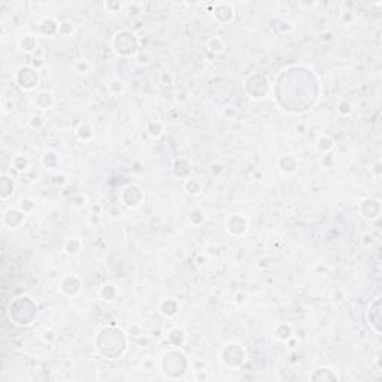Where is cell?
I'll return each instance as SVG.
<instances>
[{
    "label": "cell",
    "mask_w": 382,
    "mask_h": 382,
    "mask_svg": "<svg viewBox=\"0 0 382 382\" xmlns=\"http://www.w3.org/2000/svg\"><path fill=\"white\" fill-rule=\"evenodd\" d=\"M96 346L102 357L108 360H116L122 357L127 349V336L118 327H106L99 333Z\"/></svg>",
    "instance_id": "obj_1"
},
{
    "label": "cell",
    "mask_w": 382,
    "mask_h": 382,
    "mask_svg": "<svg viewBox=\"0 0 382 382\" xmlns=\"http://www.w3.org/2000/svg\"><path fill=\"white\" fill-rule=\"evenodd\" d=\"M36 314H38L36 303L27 296H20L9 305V318L17 326H21V327L30 326L36 318Z\"/></svg>",
    "instance_id": "obj_2"
},
{
    "label": "cell",
    "mask_w": 382,
    "mask_h": 382,
    "mask_svg": "<svg viewBox=\"0 0 382 382\" xmlns=\"http://www.w3.org/2000/svg\"><path fill=\"white\" fill-rule=\"evenodd\" d=\"M162 372L169 379H179L182 378L188 370V360L182 351L178 348L167 351L162 357Z\"/></svg>",
    "instance_id": "obj_3"
},
{
    "label": "cell",
    "mask_w": 382,
    "mask_h": 382,
    "mask_svg": "<svg viewBox=\"0 0 382 382\" xmlns=\"http://www.w3.org/2000/svg\"><path fill=\"white\" fill-rule=\"evenodd\" d=\"M112 48L119 57H133L139 51V39L130 30H119L112 38Z\"/></svg>",
    "instance_id": "obj_4"
},
{
    "label": "cell",
    "mask_w": 382,
    "mask_h": 382,
    "mask_svg": "<svg viewBox=\"0 0 382 382\" xmlns=\"http://www.w3.org/2000/svg\"><path fill=\"white\" fill-rule=\"evenodd\" d=\"M219 361L222 366L230 369H237L246 361V351L237 342L227 343L219 352Z\"/></svg>",
    "instance_id": "obj_5"
},
{
    "label": "cell",
    "mask_w": 382,
    "mask_h": 382,
    "mask_svg": "<svg viewBox=\"0 0 382 382\" xmlns=\"http://www.w3.org/2000/svg\"><path fill=\"white\" fill-rule=\"evenodd\" d=\"M243 87H245L246 94L251 99H254V100L265 99L268 96L269 90H271L269 79L265 75H262V73H254V75L248 76Z\"/></svg>",
    "instance_id": "obj_6"
},
{
    "label": "cell",
    "mask_w": 382,
    "mask_h": 382,
    "mask_svg": "<svg viewBox=\"0 0 382 382\" xmlns=\"http://www.w3.org/2000/svg\"><path fill=\"white\" fill-rule=\"evenodd\" d=\"M17 84L26 91H32L39 85V73L32 66H21L17 72Z\"/></svg>",
    "instance_id": "obj_7"
},
{
    "label": "cell",
    "mask_w": 382,
    "mask_h": 382,
    "mask_svg": "<svg viewBox=\"0 0 382 382\" xmlns=\"http://www.w3.org/2000/svg\"><path fill=\"white\" fill-rule=\"evenodd\" d=\"M121 203L127 208H138L142 200H144V190L139 185H127L122 191H121Z\"/></svg>",
    "instance_id": "obj_8"
},
{
    "label": "cell",
    "mask_w": 382,
    "mask_h": 382,
    "mask_svg": "<svg viewBox=\"0 0 382 382\" xmlns=\"http://www.w3.org/2000/svg\"><path fill=\"white\" fill-rule=\"evenodd\" d=\"M225 227L231 236L240 237L248 231V219L242 214H231L225 221Z\"/></svg>",
    "instance_id": "obj_9"
},
{
    "label": "cell",
    "mask_w": 382,
    "mask_h": 382,
    "mask_svg": "<svg viewBox=\"0 0 382 382\" xmlns=\"http://www.w3.org/2000/svg\"><path fill=\"white\" fill-rule=\"evenodd\" d=\"M26 221V212H23L20 208H8L3 212L2 222L8 228H18Z\"/></svg>",
    "instance_id": "obj_10"
},
{
    "label": "cell",
    "mask_w": 382,
    "mask_h": 382,
    "mask_svg": "<svg viewBox=\"0 0 382 382\" xmlns=\"http://www.w3.org/2000/svg\"><path fill=\"white\" fill-rule=\"evenodd\" d=\"M367 321L370 328L376 333L381 334V299H375L367 309Z\"/></svg>",
    "instance_id": "obj_11"
},
{
    "label": "cell",
    "mask_w": 382,
    "mask_h": 382,
    "mask_svg": "<svg viewBox=\"0 0 382 382\" xmlns=\"http://www.w3.org/2000/svg\"><path fill=\"white\" fill-rule=\"evenodd\" d=\"M212 15L214 18L221 23V24H225V23H230L234 17V9H233V5L231 3H227V2H218L215 3L214 6V11H212Z\"/></svg>",
    "instance_id": "obj_12"
},
{
    "label": "cell",
    "mask_w": 382,
    "mask_h": 382,
    "mask_svg": "<svg viewBox=\"0 0 382 382\" xmlns=\"http://www.w3.org/2000/svg\"><path fill=\"white\" fill-rule=\"evenodd\" d=\"M360 214L366 219H376L381 214V203L376 199H363L360 203Z\"/></svg>",
    "instance_id": "obj_13"
},
{
    "label": "cell",
    "mask_w": 382,
    "mask_h": 382,
    "mask_svg": "<svg viewBox=\"0 0 382 382\" xmlns=\"http://www.w3.org/2000/svg\"><path fill=\"white\" fill-rule=\"evenodd\" d=\"M60 290L63 294L69 296V297H75L79 294L81 291V281L78 276L75 275H67L61 279L60 282Z\"/></svg>",
    "instance_id": "obj_14"
},
{
    "label": "cell",
    "mask_w": 382,
    "mask_h": 382,
    "mask_svg": "<svg viewBox=\"0 0 382 382\" xmlns=\"http://www.w3.org/2000/svg\"><path fill=\"white\" fill-rule=\"evenodd\" d=\"M193 172V164L187 159H176L172 166V173L179 179H188Z\"/></svg>",
    "instance_id": "obj_15"
},
{
    "label": "cell",
    "mask_w": 382,
    "mask_h": 382,
    "mask_svg": "<svg viewBox=\"0 0 382 382\" xmlns=\"http://www.w3.org/2000/svg\"><path fill=\"white\" fill-rule=\"evenodd\" d=\"M159 312L166 318H173L179 314V303L175 299H164L159 305Z\"/></svg>",
    "instance_id": "obj_16"
},
{
    "label": "cell",
    "mask_w": 382,
    "mask_h": 382,
    "mask_svg": "<svg viewBox=\"0 0 382 382\" xmlns=\"http://www.w3.org/2000/svg\"><path fill=\"white\" fill-rule=\"evenodd\" d=\"M185 340H187V333L179 327L169 330V333L166 334V342L173 348H181L185 343Z\"/></svg>",
    "instance_id": "obj_17"
},
{
    "label": "cell",
    "mask_w": 382,
    "mask_h": 382,
    "mask_svg": "<svg viewBox=\"0 0 382 382\" xmlns=\"http://www.w3.org/2000/svg\"><path fill=\"white\" fill-rule=\"evenodd\" d=\"M299 167V162L294 156L288 154V156H282L279 160H278V169L285 173V175H291L297 170Z\"/></svg>",
    "instance_id": "obj_18"
},
{
    "label": "cell",
    "mask_w": 382,
    "mask_h": 382,
    "mask_svg": "<svg viewBox=\"0 0 382 382\" xmlns=\"http://www.w3.org/2000/svg\"><path fill=\"white\" fill-rule=\"evenodd\" d=\"M15 193V182L11 176L3 175L0 178V199L8 200Z\"/></svg>",
    "instance_id": "obj_19"
},
{
    "label": "cell",
    "mask_w": 382,
    "mask_h": 382,
    "mask_svg": "<svg viewBox=\"0 0 382 382\" xmlns=\"http://www.w3.org/2000/svg\"><path fill=\"white\" fill-rule=\"evenodd\" d=\"M311 379L312 381H331V382H334V381H339V376L330 367L323 366V367H318V369L314 370V373L311 375Z\"/></svg>",
    "instance_id": "obj_20"
},
{
    "label": "cell",
    "mask_w": 382,
    "mask_h": 382,
    "mask_svg": "<svg viewBox=\"0 0 382 382\" xmlns=\"http://www.w3.org/2000/svg\"><path fill=\"white\" fill-rule=\"evenodd\" d=\"M58 26H60V24H58L54 18L47 17V18H44V20L39 21V32H41V35H44V36H53V35L58 33Z\"/></svg>",
    "instance_id": "obj_21"
},
{
    "label": "cell",
    "mask_w": 382,
    "mask_h": 382,
    "mask_svg": "<svg viewBox=\"0 0 382 382\" xmlns=\"http://www.w3.org/2000/svg\"><path fill=\"white\" fill-rule=\"evenodd\" d=\"M54 105V96L50 91H42L35 99V106L41 110H48Z\"/></svg>",
    "instance_id": "obj_22"
},
{
    "label": "cell",
    "mask_w": 382,
    "mask_h": 382,
    "mask_svg": "<svg viewBox=\"0 0 382 382\" xmlns=\"http://www.w3.org/2000/svg\"><path fill=\"white\" fill-rule=\"evenodd\" d=\"M273 336L281 340V342H287L291 336H293V327L287 323H279L276 324L275 327V331H273Z\"/></svg>",
    "instance_id": "obj_23"
},
{
    "label": "cell",
    "mask_w": 382,
    "mask_h": 382,
    "mask_svg": "<svg viewBox=\"0 0 382 382\" xmlns=\"http://www.w3.org/2000/svg\"><path fill=\"white\" fill-rule=\"evenodd\" d=\"M42 166L48 170H53L55 167H58L60 164V156L55 153V151H47L44 156H42Z\"/></svg>",
    "instance_id": "obj_24"
},
{
    "label": "cell",
    "mask_w": 382,
    "mask_h": 382,
    "mask_svg": "<svg viewBox=\"0 0 382 382\" xmlns=\"http://www.w3.org/2000/svg\"><path fill=\"white\" fill-rule=\"evenodd\" d=\"M164 132V127L160 121H148L147 122V135L151 139H159Z\"/></svg>",
    "instance_id": "obj_25"
},
{
    "label": "cell",
    "mask_w": 382,
    "mask_h": 382,
    "mask_svg": "<svg viewBox=\"0 0 382 382\" xmlns=\"http://www.w3.org/2000/svg\"><path fill=\"white\" fill-rule=\"evenodd\" d=\"M116 294H118L116 288H115L113 285H110V284L103 285V287L100 288V291H99L100 299L105 300V302H113V300L116 299Z\"/></svg>",
    "instance_id": "obj_26"
},
{
    "label": "cell",
    "mask_w": 382,
    "mask_h": 382,
    "mask_svg": "<svg viewBox=\"0 0 382 382\" xmlns=\"http://www.w3.org/2000/svg\"><path fill=\"white\" fill-rule=\"evenodd\" d=\"M81 248H82V242L79 239H69V240H66V243L63 246L67 256H76V254H79Z\"/></svg>",
    "instance_id": "obj_27"
},
{
    "label": "cell",
    "mask_w": 382,
    "mask_h": 382,
    "mask_svg": "<svg viewBox=\"0 0 382 382\" xmlns=\"http://www.w3.org/2000/svg\"><path fill=\"white\" fill-rule=\"evenodd\" d=\"M206 47H208V50H209L211 53H214V54H221V53L224 51V48H225V42H224L219 36H214V38H211V39L208 41Z\"/></svg>",
    "instance_id": "obj_28"
},
{
    "label": "cell",
    "mask_w": 382,
    "mask_h": 382,
    "mask_svg": "<svg viewBox=\"0 0 382 382\" xmlns=\"http://www.w3.org/2000/svg\"><path fill=\"white\" fill-rule=\"evenodd\" d=\"M334 147V141L328 136H321L318 141H317V150L321 153V154H327L333 150Z\"/></svg>",
    "instance_id": "obj_29"
},
{
    "label": "cell",
    "mask_w": 382,
    "mask_h": 382,
    "mask_svg": "<svg viewBox=\"0 0 382 382\" xmlns=\"http://www.w3.org/2000/svg\"><path fill=\"white\" fill-rule=\"evenodd\" d=\"M184 190L187 191V194H191V196H199L202 193V184L197 181V179H185L184 182Z\"/></svg>",
    "instance_id": "obj_30"
},
{
    "label": "cell",
    "mask_w": 382,
    "mask_h": 382,
    "mask_svg": "<svg viewBox=\"0 0 382 382\" xmlns=\"http://www.w3.org/2000/svg\"><path fill=\"white\" fill-rule=\"evenodd\" d=\"M18 45H20V48H21L23 51L32 53V51L36 48V38L32 36V35H26V36H23V38L18 41Z\"/></svg>",
    "instance_id": "obj_31"
},
{
    "label": "cell",
    "mask_w": 382,
    "mask_h": 382,
    "mask_svg": "<svg viewBox=\"0 0 382 382\" xmlns=\"http://www.w3.org/2000/svg\"><path fill=\"white\" fill-rule=\"evenodd\" d=\"M12 167L17 170V172H24V170H27L29 169V166H30V162H29V159L26 157V156H21V154H18V156H15L14 159H12Z\"/></svg>",
    "instance_id": "obj_32"
},
{
    "label": "cell",
    "mask_w": 382,
    "mask_h": 382,
    "mask_svg": "<svg viewBox=\"0 0 382 382\" xmlns=\"http://www.w3.org/2000/svg\"><path fill=\"white\" fill-rule=\"evenodd\" d=\"M76 136L81 139V141H90L93 138V129L91 125L87 124V122H82L78 129H76Z\"/></svg>",
    "instance_id": "obj_33"
},
{
    "label": "cell",
    "mask_w": 382,
    "mask_h": 382,
    "mask_svg": "<svg viewBox=\"0 0 382 382\" xmlns=\"http://www.w3.org/2000/svg\"><path fill=\"white\" fill-rule=\"evenodd\" d=\"M73 32H75V24H73L72 21L66 20V21H63V23H60V26H58V33H60L61 36H64V38L72 36Z\"/></svg>",
    "instance_id": "obj_34"
},
{
    "label": "cell",
    "mask_w": 382,
    "mask_h": 382,
    "mask_svg": "<svg viewBox=\"0 0 382 382\" xmlns=\"http://www.w3.org/2000/svg\"><path fill=\"white\" fill-rule=\"evenodd\" d=\"M188 219H190V222H191V224H194V225H200V224L205 221V214H203V211L196 209V211L190 212Z\"/></svg>",
    "instance_id": "obj_35"
},
{
    "label": "cell",
    "mask_w": 382,
    "mask_h": 382,
    "mask_svg": "<svg viewBox=\"0 0 382 382\" xmlns=\"http://www.w3.org/2000/svg\"><path fill=\"white\" fill-rule=\"evenodd\" d=\"M337 112H339L340 115H343V116L349 115V113L352 112V106H351V103H349V102H346V100L339 102V105H337Z\"/></svg>",
    "instance_id": "obj_36"
},
{
    "label": "cell",
    "mask_w": 382,
    "mask_h": 382,
    "mask_svg": "<svg viewBox=\"0 0 382 382\" xmlns=\"http://www.w3.org/2000/svg\"><path fill=\"white\" fill-rule=\"evenodd\" d=\"M20 209H21L23 212L29 214V212H32V211L35 209V202H33L32 199H23V200H21V206H20Z\"/></svg>",
    "instance_id": "obj_37"
},
{
    "label": "cell",
    "mask_w": 382,
    "mask_h": 382,
    "mask_svg": "<svg viewBox=\"0 0 382 382\" xmlns=\"http://www.w3.org/2000/svg\"><path fill=\"white\" fill-rule=\"evenodd\" d=\"M44 124H45V118H44V116H33V118L30 119V127H32V129L39 130Z\"/></svg>",
    "instance_id": "obj_38"
},
{
    "label": "cell",
    "mask_w": 382,
    "mask_h": 382,
    "mask_svg": "<svg viewBox=\"0 0 382 382\" xmlns=\"http://www.w3.org/2000/svg\"><path fill=\"white\" fill-rule=\"evenodd\" d=\"M105 6H106V9H108L110 14L119 12V9H121V3H118V2H106Z\"/></svg>",
    "instance_id": "obj_39"
},
{
    "label": "cell",
    "mask_w": 382,
    "mask_h": 382,
    "mask_svg": "<svg viewBox=\"0 0 382 382\" xmlns=\"http://www.w3.org/2000/svg\"><path fill=\"white\" fill-rule=\"evenodd\" d=\"M197 378H200V379H206L205 372H203V370H197Z\"/></svg>",
    "instance_id": "obj_40"
}]
</instances>
